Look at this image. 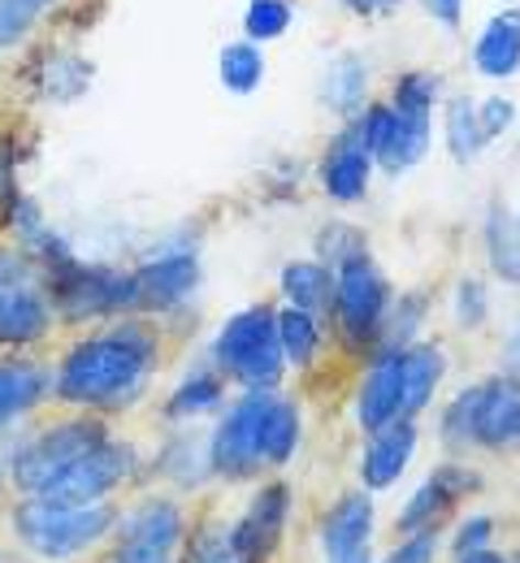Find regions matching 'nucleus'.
<instances>
[{
  "label": "nucleus",
  "instance_id": "obj_1",
  "mask_svg": "<svg viewBox=\"0 0 520 563\" xmlns=\"http://www.w3.org/2000/svg\"><path fill=\"white\" fill-rule=\"evenodd\" d=\"M156 364V339L148 325H113L62 360L57 395L82 408H118L148 382Z\"/></svg>",
  "mask_w": 520,
  "mask_h": 563
},
{
  "label": "nucleus",
  "instance_id": "obj_2",
  "mask_svg": "<svg viewBox=\"0 0 520 563\" xmlns=\"http://www.w3.org/2000/svg\"><path fill=\"white\" fill-rule=\"evenodd\" d=\"M113 525H118L113 511L100 507V503L96 507H57V503H44V498H26L13 511V533L22 538V547L53 563L91 551Z\"/></svg>",
  "mask_w": 520,
  "mask_h": 563
},
{
  "label": "nucleus",
  "instance_id": "obj_3",
  "mask_svg": "<svg viewBox=\"0 0 520 563\" xmlns=\"http://www.w3.org/2000/svg\"><path fill=\"white\" fill-rule=\"evenodd\" d=\"M443 438L460 446H517L520 442V377H490L468 386L443 412Z\"/></svg>",
  "mask_w": 520,
  "mask_h": 563
},
{
  "label": "nucleus",
  "instance_id": "obj_4",
  "mask_svg": "<svg viewBox=\"0 0 520 563\" xmlns=\"http://www.w3.org/2000/svg\"><path fill=\"white\" fill-rule=\"evenodd\" d=\"M109 442V429L100 421H62L44 433H35L13 455V486L31 498L48 490L57 477H66L78 460H87L96 446Z\"/></svg>",
  "mask_w": 520,
  "mask_h": 563
},
{
  "label": "nucleus",
  "instance_id": "obj_5",
  "mask_svg": "<svg viewBox=\"0 0 520 563\" xmlns=\"http://www.w3.org/2000/svg\"><path fill=\"white\" fill-rule=\"evenodd\" d=\"M218 360L225 373H234L252 390H274L283 377V347H278V312L269 308H247L225 321L218 334Z\"/></svg>",
  "mask_w": 520,
  "mask_h": 563
},
{
  "label": "nucleus",
  "instance_id": "obj_6",
  "mask_svg": "<svg viewBox=\"0 0 520 563\" xmlns=\"http://www.w3.org/2000/svg\"><path fill=\"white\" fill-rule=\"evenodd\" d=\"M53 325V295L40 265L22 252H0V343H35Z\"/></svg>",
  "mask_w": 520,
  "mask_h": 563
},
{
  "label": "nucleus",
  "instance_id": "obj_7",
  "mask_svg": "<svg viewBox=\"0 0 520 563\" xmlns=\"http://www.w3.org/2000/svg\"><path fill=\"white\" fill-rule=\"evenodd\" d=\"M48 295H53V303L66 321H96L104 312L131 308V278H122L113 269H100V265L66 261V265L53 269Z\"/></svg>",
  "mask_w": 520,
  "mask_h": 563
},
{
  "label": "nucleus",
  "instance_id": "obj_8",
  "mask_svg": "<svg viewBox=\"0 0 520 563\" xmlns=\"http://www.w3.org/2000/svg\"><path fill=\"white\" fill-rule=\"evenodd\" d=\"M269 390H247L218 424L213 433V446H209V460L222 477H252L265 460H261V429H265V412H269Z\"/></svg>",
  "mask_w": 520,
  "mask_h": 563
},
{
  "label": "nucleus",
  "instance_id": "obj_9",
  "mask_svg": "<svg viewBox=\"0 0 520 563\" xmlns=\"http://www.w3.org/2000/svg\"><path fill=\"white\" fill-rule=\"evenodd\" d=\"M178 542H182V511H178V503L148 498V503H140L118 525L113 563H174Z\"/></svg>",
  "mask_w": 520,
  "mask_h": 563
},
{
  "label": "nucleus",
  "instance_id": "obj_10",
  "mask_svg": "<svg viewBox=\"0 0 520 563\" xmlns=\"http://www.w3.org/2000/svg\"><path fill=\"white\" fill-rule=\"evenodd\" d=\"M386 278L377 274L369 256H356V261H343L339 282H334V312H339V330L356 343H369L373 334L381 330L386 321Z\"/></svg>",
  "mask_w": 520,
  "mask_h": 563
},
{
  "label": "nucleus",
  "instance_id": "obj_11",
  "mask_svg": "<svg viewBox=\"0 0 520 563\" xmlns=\"http://www.w3.org/2000/svg\"><path fill=\"white\" fill-rule=\"evenodd\" d=\"M131 464H135L131 446H122V442L109 438L87 460H78L66 477H57L40 498L44 503H57V507H96L104 494H113L131 477Z\"/></svg>",
  "mask_w": 520,
  "mask_h": 563
},
{
  "label": "nucleus",
  "instance_id": "obj_12",
  "mask_svg": "<svg viewBox=\"0 0 520 563\" xmlns=\"http://www.w3.org/2000/svg\"><path fill=\"white\" fill-rule=\"evenodd\" d=\"M361 135L369 147L373 161H381L386 169H403L412 161L425 156V143H430V113H399L390 104H377L361 118Z\"/></svg>",
  "mask_w": 520,
  "mask_h": 563
},
{
  "label": "nucleus",
  "instance_id": "obj_13",
  "mask_svg": "<svg viewBox=\"0 0 520 563\" xmlns=\"http://www.w3.org/2000/svg\"><path fill=\"white\" fill-rule=\"evenodd\" d=\"M287 511H291V490L287 486H265L252 498V507L230 529V547H234L239 563H265L278 551Z\"/></svg>",
  "mask_w": 520,
  "mask_h": 563
},
{
  "label": "nucleus",
  "instance_id": "obj_14",
  "mask_svg": "<svg viewBox=\"0 0 520 563\" xmlns=\"http://www.w3.org/2000/svg\"><path fill=\"white\" fill-rule=\"evenodd\" d=\"M200 286V261L196 252H165L148 261L140 274H131V308H174Z\"/></svg>",
  "mask_w": 520,
  "mask_h": 563
},
{
  "label": "nucleus",
  "instance_id": "obj_15",
  "mask_svg": "<svg viewBox=\"0 0 520 563\" xmlns=\"http://www.w3.org/2000/svg\"><path fill=\"white\" fill-rule=\"evenodd\" d=\"M369 161L373 156L365 147V135H361V122H356L330 143V152L321 161V183H325L330 200H339V205L361 200L365 187H369Z\"/></svg>",
  "mask_w": 520,
  "mask_h": 563
},
{
  "label": "nucleus",
  "instance_id": "obj_16",
  "mask_svg": "<svg viewBox=\"0 0 520 563\" xmlns=\"http://www.w3.org/2000/svg\"><path fill=\"white\" fill-rule=\"evenodd\" d=\"M369 538H373L369 494H361V490L343 494V498L330 507L325 525H321V547H325L330 563H347V560H356V555H365Z\"/></svg>",
  "mask_w": 520,
  "mask_h": 563
},
{
  "label": "nucleus",
  "instance_id": "obj_17",
  "mask_svg": "<svg viewBox=\"0 0 520 563\" xmlns=\"http://www.w3.org/2000/svg\"><path fill=\"white\" fill-rule=\"evenodd\" d=\"M412 451H417V424H412V417H399V421L381 424L373 433L369 451H365V486L369 490L395 486L403 477Z\"/></svg>",
  "mask_w": 520,
  "mask_h": 563
},
{
  "label": "nucleus",
  "instance_id": "obj_18",
  "mask_svg": "<svg viewBox=\"0 0 520 563\" xmlns=\"http://www.w3.org/2000/svg\"><path fill=\"white\" fill-rule=\"evenodd\" d=\"M361 424L377 433L381 424L403 417V373H399V352H390L386 360H377L361 386Z\"/></svg>",
  "mask_w": 520,
  "mask_h": 563
},
{
  "label": "nucleus",
  "instance_id": "obj_19",
  "mask_svg": "<svg viewBox=\"0 0 520 563\" xmlns=\"http://www.w3.org/2000/svg\"><path fill=\"white\" fill-rule=\"evenodd\" d=\"M473 62L486 78H512L520 70V13L504 9L486 22V31L473 44Z\"/></svg>",
  "mask_w": 520,
  "mask_h": 563
},
{
  "label": "nucleus",
  "instance_id": "obj_20",
  "mask_svg": "<svg viewBox=\"0 0 520 563\" xmlns=\"http://www.w3.org/2000/svg\"><path fill=\"white\" fill-rule=\"evenodd\" d=\"M443 352L439 347H408V352H399V373H403V417H417L430 399H434V390H439V382H443Z\"/></svg>",
  "mask_w": 520,
  "mask_h": 563
},
{
  "label": "nucleus",
  "instance_id": "obj_21",
  "mask_svg": "<svg viewBox=\"0 0 520 563\" xmlns=\"http://www.w3.org/2000/svg\"><path fill=\"white\" fill-rule=\"evenodd\" d=\"M451 503H455L451 490H446L439 477H430L421 490L403 503V511H399V533H403V538H434L439 525L446 520V511H451Z\"/></svg>",
  "mask_w": 520,
  "mask_h": 563
},
{
  "label": "nucleus",
  "instance_id": "obj_22",
  "mask_svg": "<svg viewBox=\"0 0 520 563\" xmlns=\"http://www.w3.org/2000/svg\"><path fill=\"white\" fill-rule=\"evenodd\" d=\"M486 252H490V265L504 282L520 286V217L504 209V205H490L486 217Z\"/></svg>",
  "mask_w": 520,
  "mask_h": 563
},
{
  "label": "nucleus",
  "instance_id": "obj_23",
  "mask_svg": "<svg viewBox=\"0 0 520 563\" xmlns=\"http://www.w3.org/2000/svg\"><path fill=\"white\" fill-rule=\"evenodd\" d=\"M283 290H287L291 308L308 312V317H317V312H325V308L334 303V278H330L321 265H312V261L287 265V269H283Z\"/></svg>",
  "mask_w": 520,
  "mask_h": 563
},
{
  "label": "nucleus",
  "instance_id": "obj_24",
  "mask_svg": "<svg viewBox=\"0 0 520 563\" xmlns=\"http://www.w3.org/2000/svg\"><path fill=\"white\" fill-rule=\"evenodd\" d=\"M299 446V412L287 399H269L265 412V429H261V460L265 464H287Z\"/></svg>",
  "mask_w": 520,
  "mask_h": 563
},
{
  "label": "nucleus",
  "instance_id": "obj_25",
  "mask_svg": "<svg viewBox=\"0 0 520 563\" xmlns=\"http://www.w3.org/2000/svg\"><path fill=\"white\" fill-rule=\"evenodd\" d=\"M44 395V373L35 364H0V424L35 408Z\"/></svg>",
  "mask_w": 520,
  "mask_h": 563
},
{
  "label": "nucleus",
  "instance_id": "obj_26",
  "mask_svg": "<svg viewBox=\"0 0 520 563\" xmlns=\"http://www.w3.org/2000/svg\"><path fill=\"white\" fill-rule=\"evenodd\" d=\"M446 147H451L455 161H473V156L486 147L482 122H477V100H468V96H455V100H451V113H446Z\"/></svg>",
  "mask_w": 520,
  "mask_h": 563
},
{
  "label": "nucleus",
  "instance_id": "obj_27",
  "mask_svg": "<svg viewBox=\"0 0 520 563\" xmlns=\"http://www.w3.org/2000/svg\"><path fill=\"white\" fill-rule=\"evenodd\" d=\"M278 347L287 360H296V364H308L317 347H321V330H317V317H308V312H299V308H287V312H278Z\"/></svg>",
  "mask_w": 520,
  "mask_h": 563
},
{
  "label": "nucleus",
  "instance_id": "obj_28",
  "mask_svg": "<svg viewBox=\"0 0 520 563\" xmlns=\"http://www.w3.org/2000/svg\"><path fill=\"white\" fill-rule=\"evenodd\" d=\"M325 104L339 113H356L365 104V66L356 57H339L325 78Z\"/></svg>",
  "mask_w": 520,
  "mask_h": 563
},
{
  "label": "nucleus",
  "instance_id": "obj_29",
  "mask_svg": "<svg viewBox=\"0 0 520 563\" xmlns=\"http://www.w3.org/2000/svg\"><path fill=\"white\" fill-rule=\"evenodd\" d=\"M218 70H222V82L230 87V91L247 96V91H256V87H261V78H265V62H261L256 44H225Z\"/></svg>",
  "mask_w": 520,
  "mask_h": 563
},
{
  "label": "nucleus",
  "instance_id": "obj_30",
  "mask_svg": "<svg viewBox=\"0 0 520 563\" xmlns=\"http://www.w3.org/2000/svg\"><path fill=\"white\" fill-rule=\"evenodd\" d=\"M218 404H222V382H218L213 373H191V377L174 390L169 412H174V417H191V412H209V408H218Z\"/></svg>",
  "mask_w": 520,
  "mask_h": 563
},
{
  "label": "nucleus",
  "instance_id": "obj_31",
  "mask_svg": "<svg viewBox=\"0 0 520 563\" xmlns=\"http://www.w3.org/2000/svg\"><path fill=\"white\" fill-rule=\"evenodd\" d=\"M48 9H53V0H0V48L18 44Z\"/></svg>",
  "mask_w": 520,
  "mask_h": 563
},
{
  "label": "nucleus",
  "instance_id": "obj_32",
  "mask_svg": "<svg viewBox=\"0 0 520 563\" xmlns=\"http://www.w3.org/2000/svg\"><path fill=\"white\" fill-rule=\"evenodd\" d=\"M291 26V0H252L247 4V35L252 40H278Z\"/></svg>",
  "mask_w": 520,
  "mask_h": 563
},
{
  "label": "nucleus",
  "instance_id": "obj_33",
  "mask_svg": "<svg viewBox=\"0 0 520 563\" xmlns=\"http://www.w3.org/2000/svg\"><path fill=\"white\" fill-rule=\"evenodd\" d=\"M434 91H439V82L430 78V74H403L399 78V87H395V100H390V109H399V113H430L434 109Z\"/></svg>",
  "mask_w": 520,
  "mask_h": 563
},
{
  "label": "nucleus",
  "instance_id": "obj_34",
  "mask_svg": "<svg viewBox=\"0 0 520 563\" xmlns=\"http://www.w3.org/2000/svg\"><path fill=\"white\" fill-rule=\"evenodd\" d=\"M87 78H91V66H87V62H78V57H57V62L48 66L44 87H48V96L70 100V96H78V91L87 87Z\"/></svg>",
  "mask_w": 520,
  "mask_h": 563
},
{
  "label": "nucleus",
  "instance_id": "obj_35",
  "mask_svg": "<svg viewBox=\"0 0 520 563\" xmlns=\"http://www.w3.org/2000/svg\"><path fill=\"white\" fill-rule=\"evenodd\" d=\"M182 563H239L234 547H230V533H218V529H200L196 542L187 547Z\"/></svg>",
  "mask_w": 520,
  "mask_h": 563
},
{
  "label": "nucleus",
  "instance_id": "obj_36",
  "mask_svg": "<svg viewBox=\"0 0 520 563\" xmlns=\"http://www.w3.org/2000/svg\"><path fill=\"white\" fill-rule=\"evenodd\" d=\"M477 122H482V135H486V140L504 135V131L512 126V100H504V96H490L486 104H477Z\"/></svg>",
  "mask_w": 520,
  "mask_h": 563
},
{
  "label": "nucleus",
  "instance_id": "obj_37",
  "mask_svg": "<svg viewBox=\"0 0 520 563\" xmlns=\"http://www.w3.org/2000/svg\"><path fill=\"white\" fill-rule=\"evenodd\" d=\"M490 533H495V525H490V516H473V520H464V529L455 533V555H468V551H482V547H490Z\"/></svg>",
  "mask_w": 520,
  "mask_h": 563
},
{
  "label": "nucleus",
  "instance_id": "obj_38",
  "mask_svg": "<svg viewBox=\"0 0 520 563\" xmlns=\"http://www.w3.org/2000/svg\"><path fill=\"white\" fill-rule=\"evenodd\" d=\"M455 303H460V321L464 325H477V321H486V290L477 286V282H464L460 286V295H455Z\"/></svg>",
  "mask_w": 520,
  "mask_h": 563
},
{
  "label": "nucleus",
  "instance_id": "obj_39",
  "mask_svg": "<svg viewBox=\"0 0 520 563\" xmlns=\"http://www.w3.org/2000/svg\"><path fill=\"white\" fill-rule=\"evenodd\" d=\"M434 477H439L446 490H451V498H464V494H473L477 486H482V477H477V473H468V468H460V464H451V468H439Z\"/></svg>",
  "mask_w": 520,
  "mask_h": 563
},
{
  "label": "nucleus",
  "instance_id": "obj_40",
  "mask_svg": "<svg viewBox=\"0 0 520 563\" xmlns=\"http://www.w3.org/2000/svg\"><path fill=\"white\" fill-rule=\"evenodd\" d=\"M0 205L13 209V152H9V143H0Z\"/></svg>",
  "mask_w": 520,
  "mask_h": 563
},
{
  "label": "nucleus",
  "instance_id": "obj_41",
  "mask_svg": "<svg viewBox=\"0 0 520 563\" xmlns=\"http://www.w3.org/2000/svg\"><path fill=\"white\" fill-rule=\"evenodd\" d=\"M504 364H508V377H520V325L508 334V343H504Z\"/></svg>",
  "mask_w": 520,
  "mask_h": 563
},
{
  "label": "nucleus",
  "instance_id": "obj_42",
  "mask_svg": "<svg viewBox=\"0 0 520 563\" xmlns=\"http://www.w3.org/2000/svg\"><path fill=\"white\" fill-rule=\"evenodd\" d=\"M425 4H430V13H434L439 22H446V26L460 22V0H425Z\"/></svg>",
  "mask_w": 520,
  "mask_h": 563
},
{
  "label": "nucleus",
  "instance_id": "obj_43",
  "mask_svg": "<svg viewBox=\"0 0 520 563\" xmlns=\"http://www.w3.org/2000/svg\"><path fill=\"white\" fill-rule=\"evenodd\" d=\"M347 9H356V13H386L390 4H399V0H343Z\"/></svg>",
  "mask_w": 520,
  "mask_h": 563
},
{
  "label": "nucleus",
  "instance_id": "obj_44",
  "mask_svg": "<svg viewBox=\"0 0 520 563\" xmlns=\"http://www.w3.org/2000/svg\"><path fill=\"white\" fill-rule=\"evenodd\" d=\"M460 563H508L499 551H490V547H482V551H468V555H460Z\"/></svg>",
  "mask_w": 520,
  "mask_h": 563
}]
</instances>
